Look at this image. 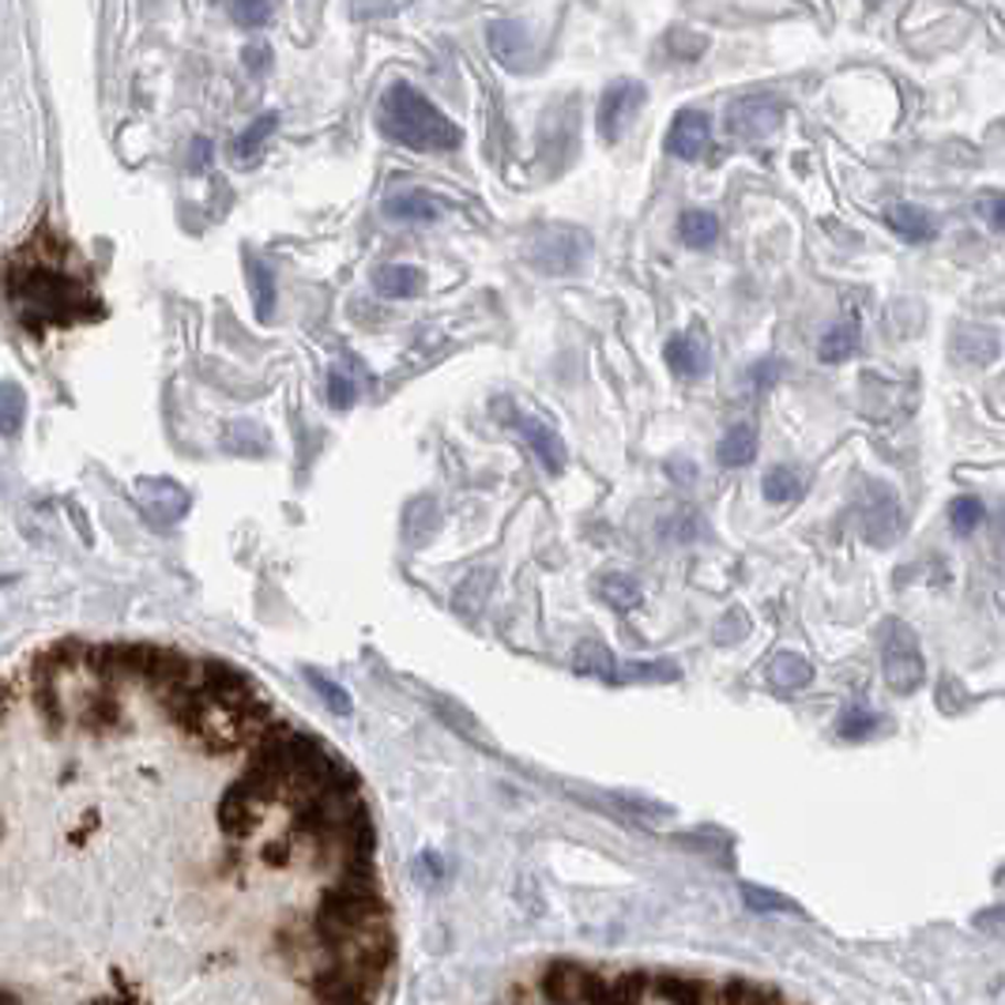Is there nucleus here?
Wrapping results in <instances>:
<instances>
[{"mask_svg":"<svg viewBox=\"0 0 1005 1005\" xmlns=\"http://www.w3.org/2000/svg\"><path fill=\"white\" fill-rule=\"evenodd\" d=\"M8 301L26 324H68L98 317V298L87 282L65 276L57 268V237L50 253H39V242L23 249V257L8 264Z\"/></svg>","mask_w":1005,"mask_h":1005,"instance_id":"f257e3e1","label":"nucleus"},{"mask_svg":"<svg viewBox=\"0 0 1005 1005\" xmlns=\"http://www.w3.org/2000/svg\"><path fill=\"white\" fill-rule=\"evenodd\" d=\"M167 708L173 724L185 727L200 746H207L212 753H231L242 742H253L271 727V705L253 693L245 701H226L212 689L196 693H170Z\"/></svg>","mask_w":1005,"mask_h":1005,"instance_id":"f03ea898","label":"nucleus"},{"mask_svg":"<svg viewBox=\"0 0 1005 1005\" xmlns=\"http://www.w3.org/2000/svg\"><path fill=\"white\" fill-rule=\"evenodd\" d=\"M377 125L388 140L404 143L410 151H452L463 140L449 117L410 84H392L381 95Z\"/></svg>","mask_w":1005,"mask_h":1005,"instance_id":"7ed1b4c3","label":"nucleus"},{"mask_svg":"<svg viewBox=\"0 0 1005 1005\" xmlns=\"http://www.w3.org/2000/svg\"><path fill=\"white\" fill-rule=\"evenodd\" d=\"M377 930H392L388 911H385V904L377 900V892H354V889H340V885H335L313 916V934L321 938L324 945H340V941H351L362 934H377Z\"/></svg>","mask_w":1005,"mask_h":1005,"instance_id":"20e7f679","label":"nucleus"},{"mask_svg":"<svg viewBox=\"0 0 1005 1005\" xmlns=\"http://www.w3.org/2000/svg\"><path fill=\"white\" fill-rule=\"evenodd\" d=\"M881 666H885V682H889L892 693H916L922 685L919 641L897 618H889L881 626Z\"/></svg>","mask_w":1005,"mask_h":1005,"instance_id":"39448f33","label":"nucleus"},{"mask_svg":"<svg viewBox=\"0 0 1005 1005\" xmlns=\"http://www.w3.org/2000/svg\"><path fill=\"white\" fill-rule=\"evenodd\" d=\"M588 249H591V242L584 231L550 226V231H543L532 245H527V260H532L538 271H546V276H569V271H577L580 264L588 260Z\"/></svg>","mask_w":1005,"mask_h":1005,"instance_id":"423d86ee","label":"nucleus"},{"mask_svg":"<svg viewBox=\"0 0 1005 1005\" xmlns=\"http://www.w3.org/2000/svg\"><path fill=\"white\" fill-rule=\"evenodd\" d=\"M644 103H648V87L641 84V79H614V84L602 90V98H599L596 125H599L602 140L618 143L621 132H626V125L633 121L637 109H641Z\"/></svg>","mask_w":1005,"mask_h":1005,"instance_id":"0eeeda50","label":"nucleus"},{"mask_svg":"<svg viewBox=\"0 0 1005 1005\" xmlns=\"http://www.w3.org/2000/svg\"><path fill=\"white\" fill-rule=\"evenodd\" d=\"M543 994L554 1002H607L610 975L588 972L580 964H550L543 975Z\"/></svg>","mask_w":1005,"mask_h":1005,"instance_id":"6e6552de","label":"nucleus"},{"mask_svg":"<svg viewBox=\"0 0 1005 1005\" xmlns=\"http://www.w3.org/2000/svg\"><path fill=\"white\" fill-rule=\"evenodd\" d=\"M783 103L776 95H746L727 109V132L738 140H765L780 129Z\"/></svg>","mask_w":1005,"mask_h":1005,"instance_id":"1a4fd4ad","label":"nucleus"},{"mask_svg":"<svg viewBox=\"0 0 1005 1005\" xmlns=\"http://www.w3.org/2000/svg\"><path fill=\"white\" fill-rule=\"evenodd\" d=\"M136 505L159 527H173L189 513V490L173 479H140L136 482Z\"/></svg>","mask_w":1005,"mask_h":1005,"instance_id":"9d476101","label":"nucleus"},{"mask_svg":"<svg viewBox=\"0 0 1005 1005\" xmlns=\"http://www.w3.org/2000/svg\"><path fill=\"white\" fill-rule=\"evenodd\" d=\"M509 423L516 426V434L524 437V445L535 452V460L543 463L550 474H562L565 463H569V452H565V441L557 437V429L550 423H543V418L535 415H520L513 407V415H509Z\"/></svg>","mask_w":1005,"mask_h":1005,"instance_id":"9b49d317","label":"nucleus"},{"mask_svg":"<svg viewBox=\"0 0 1005 1005\" xmlns=\"http://www.w3.org/2000/svg\"><path fill=\"white\" fill-rule=\"evenodd\" d=\"M708 140H712V121L705 109H682L674 117L671 132H666V151L682 162H693L708 151Z\"/></svg>","mask_w":1005,"mask_h":1005,"instance_id":"f8f14e48","label":"nucleus"},{"mask_svg":"<svg viewBox=\"0 0 1005 1005\" xmlns=\"http://www.w3.org/2000/svg\"><path fill=\"white\" fill-rule=\"evenodd\" d=\"M666 365H671L678 377H705L708 365H712V354H708V343L701 332H682V335H671V343H666Z\"/></svg>","mask_w":1005,"mask_h":1005,"instance_id":"ddd939ff","label":"nucleus"},{"mask_svg":"<svg viewBox=\"0 0 1005 1005\" xmlns=\"http://www.w3.org/2000/svg\"><path fill=\"white\" fill-rule=\"evenodd\" d=\"M423 287H426V276H423V268H415V264H381V268L373 271V290H377L381 298H392V301L418 298Z\"/></svg>","mask_w":1005,"mask_h":1005,"instance_id":"4468645a","label":"nucleus"},{"mask_svg":"<svg viewBox=\"0 0 1005 1005\" xmlns=\"http://www.w3.org/2000/svg\"><path fill=\"white\" fill-rule=\"evenodd\" d=\"M885 223H889L892 234H900L904 242H911V245H927V242H934V234H938L934 215L922 212L916 204H892L889 212H885Z\"/></svg>","mask_w":1005,"mask_h":1005,"instance_id":"2eb2a0df","label":"nucleus"},{"mask_svg":"<svg viewBox=\"0 0 1005 1005\" xmlns=\"http://www.w3.org/2000/svg\"><path fill=\"white\" fill-rule=\"evenodd\" d=\"M385 215L396 223H434V218H441V204L423 189H404V193H392L385 200Z\"/></svg>","mask_w":1005,"mask_h":1005,"instance_id":"dca6fc26","label":"nucleus"},{"mask_svg":"<svg viewBox=\"0 0 1005 1005\" xmlns=\"http://www.w3.org/2000/svg\"><path fill=\"white\" fill-rule=\"evenodd\" d=\"M573 671L584 674V678H599V682H614L618 678V660L602 641H580L577 652H573Z\"/></svg>","mask_w":1005,"mask_h":1005,"instance_id":"f3484780","label":"nucleus"},{"mask_svg":"<svg viewBox=\"0 0 1005 1005\" xmlns=\"http://www.w3.org/2000/svg\"><path fill=\"white\" fill-rule=\"evenodd\" d=\"M223 449L231 456H268L271 437L260 423H231L223 429Z\"/></svg>","mask_w":1005,"mask_h":1005,"instance_id":"a211bd4d","label":"nucleus"},{"mask_svg":"<svg viewBox=\"0 0 1005 1005\" xmlns=\"http://www.w3.org/2000/svg\"><path fill=\"white\" fill-rule=\"evenodd\" d=\"M855 351H858V321H852V317H847V321H836L817 343V359L825 365L847 362Z\"/></svg>","mask_w":1005,"mask_h":1005,"instance_id":"6ab92c4d","label":"nucleus"},{"mask_svg":"<svg viewBox=\"0 0 1005 1005\" xmlns=\"http://www.w3.org/2000/svg\"><path fill=\"white\" fill-rule=\"evenodd\" d=\"M245 271H249V290H253V306H257V321H271L276 313V276L260 257L245 253Z\"/></svg>","mask_w":1005,"mask_h":1005,"instance_id":"aec40b11","label":"nucleus"},{"mask_svg":"<svg viewBox=\"0 0 1005 1005\" xmlns=\"http://www.w3.org/2000/svg\"><path fill=\"white\" fill-rule=\"evenodd\" d=\"M716 456H719V463H724V468H746V463H753V456H757V429L746 426V423L730 426L727 434H724V441H719Z\"/></svg>","mask_w":1005,"mask_h":1005,"instance_id":"412c9836","label":"nucleus"},{"mask_svg":"<svg viewBox=\"0 0 1005 1005\" xmlns=\"http://www.w3.org/2000/svg\"><path fill=\"white\" fill-rule=\"evenodd\" d=\"M769 682L776 685V689H802V685H810L813 682V666L802 660V655H794V652H783V655H776L772 660V666H769Z\"/></svg>","mask_w":1005,"mask_h":1005,"instance_id":"4be33fe9","label":"nucleus"},{"mask_svg":"<svg viewBox=\"0 0 1005 1005\" xmlns=\"http://www.w3.org/2000/svg\"><path fill=\"white\" fill-rule=\"evenodd\" d=\"M599 596H602L607 607H614V610H633V607H641L644 591H641V584L629 577V573H607V577L599 580Z\"/></svg>","mask_w":1005,"mask_h":1005,"instance_id":"5701e85b","label":"nucleus"},{"mask_svg":"<svg viewBox=\"0 0 1005 1005\" xmlns=\"http://www.w3.org/2000/svg\"><path fill=\"white\" fill-rule=\"evenodd\" d=\"M678 234L689 249H712L719 242V218L712 212H685L678 218Z\"/></svg>","mask_w":1005,"mask_h":1005,"instance_id":"b1692460","label":"nucleus"},{"mask_svg":"<svg viewBox=\"0 0 1005 1005\" xmlns=\"http://www.w3.org/2000/svg\"><path fill=\"white\" fill-rule=\"evenodd\" d=\"M279 129V114H260L257 121L249 125L242 136L234 140V148H231V154H234V162H253L260 154V148H264V140H268L271 132Z\"/></svg>","mask_w":1005,"mask_h":1005,"instance_id":"393cba45","label":"nucleus"},{"mask_svg":"<svg viewBox=\"0 0 1005 1005\" xmlns=\"http://www.w3.org/2000/svg\"><path fill=\"white\" fill-rule=\"evenodd\" d=\"M877 727H881V716L866 705H847L836 719V735L847 738V742H863V738H870Z\"/></svg>","mask_w":1005,"mask_h":1005,"instance_id":"a878e982","label":"nucleus"},{"mask_svg":"<svg viewBox=\"0 0 1005 1005\" xmlns=\"http://www.w3.org/2000/svg\"><path fill=\"white\" fill-rule=\"evenodd\" d=\"M761 493L765 501H772V505H783V501H794L802 493V479L794 468H772L765 471V482H761Z\"/></svg>","mask_w":1005,"mask_h":1005,"instance_id":"bb28decb","label":"nucleus"},{"mask_svg":"<svg viewBox=\"0 0 1005 1005\" xmlns=\"http://www.w3.org/2000/svg\"><path fill=\"white\" fill-rule=\"evenodd\" d=\"M949 524H953V535L967 538L975 527L983 524V501L972 498V493H961V498L949 501Z\"/></svg>","mask_w":1005,"mask_h":1005,"instance_id":"cd10ccee","label":"nucleus"},{"mask_svg":"<svg viewBox=\"0 0 1005 1005\" xmlns=\"http://www.w3.org/2000/svg\"><path fill=\"white\" fill-rule=\"evenodd\" d=\"M682 678V666L678 663H629L621 666L618 663V678L614 682H678Z\"/></svg>","mask_w":1005,"mask_h":1005,"instance_id":"c85d7f7f","label":"nucleus"},{"mask_svg":"<svg viewBox=\"0 0 1005 1005\" xmlns=\"http://www.w3.org/2000/svg\"><path fill=\"white\" fill-rule=\"evenodd\" d=\"M742 904L753 916H776V911H799V904L780 897V892L765 889V885H742Z\"/></svg>","mask_w":1005,"mask_h":1005,"instance_id":"c756f323","label":"nucleus"},{"mask_svg":"<svg viewBox=\"0 0 1005 1005\" xmlns=\"http://www.w3.org/2000/svg\"><path fill=\"white\" fill-rule=\"evenodd\" d=\"M306 678H309V685L317 689V697H321L324 705L335 712V716H351V712H354V701H351V693H346L340 682L324 678V674H321V671H313V666L306 671Z\"/></svg>","mask_w":1005,"mask_h":1005,"instance_id":"7c9ffc66","label":"nucleus"},{"mask_svg":"<svg viewBox=\"0 0 1005 1005\" xmlns=\"http://www.w3.org/2000/svg\"><path fill=\"white\" fill-rule=\"evenodd\" d=\"M23 410H26V404H23V388H20V385H12V381H4V388H0V429H4L8 437L20 434Z\"/></svg>","mask_w":1005,"mask_h":1005,"instance_id":"2f4dec72","label":"nucleus"},{"mask_svg":"<svg viewBox=\"0 0 1005 1005\" xmlns=\"http://www.w3.org/2000/svg\"><path fill=\"white\" fill-rule=\"evenodd\" d=\"M231 15L242 26H264L271 20V0H231Z\"/></svg>","mask_w":1005,"mask_h":1005,"instance_id":"473e14b6","label":"nucleus"},{"mask_svg":"<svg viewBox=\"0 0 1005 1005\" xmlns=\"http://www.w3.org/2000/svg\"><path fill=\"white\" fill-rule=\"evenodd\" d=\"M354 396H359V388H354V381L346 377L343 370H332V373H328V399H332L335 407L346 410V407L354 404Z\"/></svg>","mask_w":1005,"mask_h":1005,"instance_id":"72a5a7b5","label":"nucleus"},{"mask_svg":"<svg viewBox=\"0 0 1005 1005\" xmlns=\"http://www.w3.org/2000/svg\"><path fill=\"white\" fill-rule=\"evenodd\" d=\"M780 370L783 365L776 362V359H765V362H757L753 370H749V385H753L757 392H765V388H772L776 381H780Z\"/></svg>","mask_w":1005,"mask_h":1005,"instance_id":"f704fd0d","label":"nucleus"},{"mask_svg":"<svg viewBox=\"0 0 1005 1005\" xmlns=\"http://www.w3.org/2000/svg\"><path fill=\"white\" fill-rule=\"evenodd\" d=\"M212 154H215L212 140H207V136H196L193 148H189V170H193V173L207 170V167H212Z\"/></svg>","mask_w":1005,"mask_h":1005,"instance_id":"c9c22d12","label":"nucleus"},{"mask_svg":"<svg viewBox=\"0 0 1005 1005\" xmlns=\"http://www.w3.org/2000/svg\"><path fill=\"white\" fill-rule=\"evenodd\" d=\"M242 61H245V68L260 76V72H268V65H271V50L268 45H249V50L242 53Z\"/></svg>","mask_w":1005,"mask_h":1005,"instance_id":"e433bc0d","label":"nucleus"},{"mask_svg":"<svg viewBox=\"0 0 1005 1005\" xmlns=\"http://www.w3.org/2000/svg\"><path fill=\"white\" fill-rule=\"evenodd\" d=\"M991 223H994V231H1002V234H1005V196L994 200V207H991Z\"/></svg>","mask_w":1005,"mask_h":1005,"instance_id":"4c0bfd02","label":"nucleus"}]
</instances>
